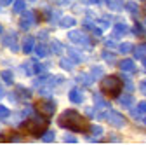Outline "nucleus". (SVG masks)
<instances>
[{
    "label": "nucleus",
    "instance_id": "obj_2",
    "mask_svg": "<svg viewBox=\"0 0 146 145\" xmlns=\"http://www.w3.org/2000/svg\"><path fill=\"white\" fill-rule=\"evenodd\" d=\"M47 126H49V121L45 115H31L30 119H25L21 122L23 131L33 136H42V133L47 130Z\"/></svg>",
    "mask_w": 146,
    "mask_h": 145
},
{
    "label": "nucleus",
    "instance_id": "obj_34",
    "mask_svg": "<svg viewBox=\"0 0 146 145\" xmlns=\"http://www.w3.org/2000/svg\"><path fill=\"white\" fill-rule=\"evenodd\" d=\"M33 61V74H36V75H38V74H44V72L47 70L42 63H38V61H36V60H31Z\"/></svg>",
    "mask_w": 146,
    "mask_h": 145
},
{
    "label": "nucleus",
    "instance_id": "obj_19",
    "mask_svg": "<svg viewBox=\"0 0 146 145\" xmlns=\"http://www.w3.org/2000/svg\"><path fill=\"white\" fill-rule=\"evenodd\" d=\"M77 82L82 84V86H85V87H90L92 82H94V79L90 77V74H84V72H82V74L77 75Z\"/></svg>",
    "mask_w": 146,
    "mask_h": 145
},
{
    "label": "nucleus",
    "instance_id": "obj_30",
    "mask_svg": "<svg viewBox=\"0 0 146 145\" xmlns=\"http://www.w3.org/2000/svg\"><path fill=\"white\" fill-rule=\"evenodd\" d=\"M132 47H134V46H132L131 42H122V44L117 46V51H118L120 54H129V52L132 51Z\"/></svg>",
    "mask_w": 146,
    "mask_h": 145
},
{
    "label": "nucleus",
    "instance_id": "obj_39",
    "mask_svg": "<svg viewBox=\"0 0 146 145\" xmlns=\"http://www.w3.org/2000/svg\"><path fill=\"white\" fill-rule=\"evenodd\" d=\"M122 79H123V82H125L127 89H129V93H132V91H134V84H132V81H131L129 77H122Z\"/></svg>",
    "mask_w": 146,
    "mask_h": 145
},
{
    "label": "nucleus",
    "instance_id": "obj_43",
    "mask_svg": "<svg viewBox=\"0 0 146 145\" xmlns=\"http://www.w3.org/2000/svg\"><path fill=\"white\" fill-rule=\"evenodd\" d=\"M139 91L146 96V79H143V81L139 82Z\"/></svg>",
    "mask_w": 146,
    "mask_h": 145
},
{
    "label": "nucleus",
    "instance_id": "obj_40",
    "mask_svg": "<svg viewBox=\"0 0 146 145\" xmlns=\"http://www.w3.org/2000/svg\"><path fill=\"white\" fill-rule=\"evenodd\" d=\"M85 114L89 117H96V107H87L85 108Z\"/></svg>",
    "mask_w": 146,
    "mask_h": 145
},
{
    "label": "nucleus",
    "instance_id": "obj_57",
    "mask_svg": "<svg viewBox=\"0 0 146 145\" xmlns=\"http://www.w3.org/2000/svg\"><path fill=\"white\" fill-rule=\"evenodd\" d=\"M0 11H2V7H0Z\"/></svg>",
    "mask_w": 146,
    "mask_h": 145
},
{
    "label": "nucleus",
    "instance_id": "obj_7",
    "mask_svg": "<svg viewBox=\"0 0 146 145\" xmlns=\"http://www.w3.org/2000/svg\"><path fill=\"white\" fill-rule=\"evenodd\" d=\"M35 23H36V21H35V14H33L31 11H26V9H25V11L21 12V17H19V28L26 32V30H30Z\"/></svg>",
    "mask_w": 146,
    "mask_h": 145
},
{
    "label": "nucleus",
    "instance_id": "obj_48",
    "mask_svg": "<svg viewBox=\"0 0 146 145\" xmlns=\"http://www.w3.org/2000/svg\"><path fill=\"white\" fill-rule=\"evenodd\" d=\"M87 142H89V143H98L99 138H96V136H87Z\"/></svg>",
    "mask_w": 146,
    "mask_h": 145
},
{
    "label": "nucleus",
    "instance_id": "obj_29",
    "mask_svg": "<svg viewBox=\"0 0 146 145\" xmlns=\"http://www.w3.org/2000/svg\"><path fill=\"white\" fill-rule=\"evenodd\" d=\"M49 79H50V75H47L45 72H44V74H38V75H36V79L33 81V86H35V87H40V86H44Z\"/></svg>",
    "mask_w": 146,
    "mask_h": 145
},
{
    "label": "nucleus",
    "instance_id": "obj_8",
    "mask_svg": "<svg viewBox=\"0 0 146 145\" xmlns=\"http://www.w3.org/2000/svg\"><path fill=\"white\" fill-rule=\"evenodd\" d=\"M2 44H4L5 47H9L12 52H19V46H17V35H16V32L5 33V37L2 39Z\"/></svg>",
    "mask_w": 146,
    "mask_h": 145
},
{
    "label": "nucleus",
    "instance_id": "obj_10",
    "mask_svg": "<svg viewBox=\"0 0 146 145\" xmlns=\"http://www.w3.org/2000/svg\"><path fill=\"white\" fill-rule=\"evenodd\" d=\"M117 103L120 107H125V108H131L132 103H134V95L132 93H123V95H118L117 96Z\"/></svg>",
    "mask_w": 146,
    "mask_h": 145
},
{
    "label": "nucleus",
    "instance_id": "obj_24",
    "mask_svg": "<svg viewBox=\"0 0 146 145\" xmlns=\"http://www.w3.org/2000/svg\"><path fill=\"white\" fill-rule=\"evenodd\" d=\"M25 9H26V0H14L12 2V11L16 14H21Z\"/></svg>",
    "mask_w": 146,
    "mask_h": 145
},
{
    "label": "nucleus",
    "instance_id": "obj_41",
    "mask_svg": "<svg viewBox=\"0 0 146 145\" xmlns=\"http://www.w3.org/2000/svg\"><path fill=\"white\" fill-rule=\"evenodd\" d=\"M132 32H134L136 35H143V33H144V30H143V26H141V23H136V26L132 28Z\"/></svg>",
    "mask_w": 146,
    "mask_h": 145
},
{
    "label": "nucleus",
    "instance_id": "obj_54",
    "mask_svg": "<svg viewBox=\"0 0 146 145\" xmlns=\"http://www.w3.org/2000/svg\"><path fill=\"white\" fill-rule=\"evenodd\" d=\"M0 142H4V136H2V135H0Z\"/></svg>",
    "mask_w": 146,
    "mask_h": 145
},
{
    "label": "nucleus",
    "instance_id": "obj_31",
    "mask_svg": "<svg viewBox=\"0 0 146 145\" xmlns=\"http://www.w3.org/2000/svg\"><path fill=\"white\" fill-rule=\"evenodd\" d=\"M21 72H23L26 77H31L33 75V61H25L21 65Z\"/></svg>",
    "mask_w": 146,
    "mask_h": 145
},
{
    "label": "nucleus",
    "instance_id": "obj_17",
    "mask_svg": "<svg viewBox=\"0 0 146 145\" xmlns=\"http://www.w3.org/2000/svg\"><path fill=\"white\" fill-rule=\"evenodd\" d=\"M77 25V19L73 16H61L59 17V26L61 28H73Z\"/></svg>",
    "mask_w": 146,
    "mask_h": 145
},
{
    "label": "nucleus",
    "instance_id": "obj_55",
    "mask_svg": "<svg viewBox=\"0 0 146 145\" xmlns=\"http://www.w3.org/2000/svg\"><path fill=\"white\" fill-rule=\"evenodd\" d=\"M28 2H36V0H28Z\"/></svg>",
    "mask_w": 146,
    "mask_h": 145
},
{
    "label": "nucleus",
    "instance_id": "obj_56",
    "mask_svg": "<svg viewBox=\"0 0 146 145\" xmlns=\"http://www.w3.org/2000/svg\"><path fill=\"white\" fill-rule=\"evenodd\" d=\"M144 26H146V21H144Z\"/></svg>",
    "mask_w": 146,
    "mask_h": 145
},
{
    "label": "nucleus",
    "instance_id": "obj_28",
    "mask_svg": "<svg viewBox=\"0 0 146 145\" xmlns=\"http://www.w3.org/2000/svg\"><path fill=\"white\" fill-rule=\"evenodd\" d=\"M49 49H50L54 54H61V52L64 51V46H63L61 42H58V40H54V39H52V40H50V46H49Z\"/></svg>",
    "mask_w": 146,
    "mask_h": 145
},
{
    "label": "nucleus",
    "instance_id": "obj_11",
    "mask_svg": "<svg viewBox=\"0 0 146 145\" xmlns=\"http://www.w3.org/2000/svg\"><path fill=\"white\" fill-rule=\"evenodd\" d=\"M129 33V26H127L125 23H117L115 26H113V33H111V39H120V37H123V35H127Z\"/></svg>",
    "mask_w": 146,
    "mask_h": 145
},
{
    "label": "nucleus",
    "instance_id": "obj_51",
    "mask_svg": "<svg viewBox=\"0 0 146 145\" xmlns=\"http://www.w3.org/2000/svg\"><path fill=\"white\" fill-rule=\"evenodd\" d=\"M5 96V91H4V87H0V100H2Z\"/></svg>",
    "mask_w": 146,
    "mask_h": 145
},
{
    "label": "nucleus",
    "instance_id": "obj_6",
    "mask_svg": "<svg viewBox=\"0 0 146 145\" xmlns=\"http://www.w3.org/2000/svg\"><path fill=\"white\" fill-rule=\"evenodd\" d=\"M33 107L36 108V112L42 114V115H45V117H50L54 112H56V103H54L50 98H42V100L36 101Z\"/></svg>",
    "mask_w": 146,
    "mask_h": 145
},
{
    "label": "nucleus",
    "instance_id": "obj_4",
    "mask_svg": "<svg viewBox=\"0 0 146 145\" xmlns=\"http://www.w3.org/2000/svg\"><path fill=\"white\" fill-rule=\"evenodd\" d=\"M99 119H106L113 128H125L127 126V121L125 117L120 114V112H115V110H110V108H104V112L101 114H96Z\"/></svg>",
    "mask_w": 146,
    "mask_h": 145
},
{
    "label": "nucleus",
    "instance_id": "obj_23",
    "mask_svg": "<svg viewBox=\"0 0 146 145\" xmlns=\"http://www.w3.org/2000/svg\"><path fill=\"white\" fill-rule=\"evenodd\" d=\"M16 95L21 96V98H25V100H30L31 98V91H30L28 87H25V86H16Z\"/></svg>",
    "mask_w": 146,
    "mask_h": 145
},
{
    "label": "nucleus",
    "instance_id": "obj_36",
    "mask_svg": "<svg viewBox=\"0 0 146 145\" xmlns=\"http://www.w3.org/2000/svg\"><path fill=\"white\" fill-rule=\"evenodd\" d=\"M98 23H99V26L103 28V30H108L110 26H111V23H110V17H99V19H98Z\"/></svg>",
    "mask_w": 146,
    "mask_h": 145
},
{
    "label": "nucleus",
    "instance_id": "obj_52",
    "mask_svg": "<svg viewBox=\"0 0 146 145\" xmlns=\"http://www.w3.org/2000/svg\"><path fill=\"white\" fill-rule=\"evenodd\" d=\"M143 66H144V70H146V56L143 58Z\"/></svg>",
    "mask_w": 146,
    "mask_h": 145
},
{
    "label": "nucleus",
    "instance_id": "obj_14",
    "mask_svg": "<svg viewBox=\"0 0 146 145\" xmlns=\"http://www.w3.org/2000/svg\"><path fill=\"white\" fill-rule=\"evenodd\" d=\"M33 51H35V54H36L38 58H45L47 54H49V46H47L45 42H38V44L35 42V47H33Z\"/></svg>",
    "mask_w": 146,
    "mask_h": 145
},
{
    "label": "nucleus",
    "instance_id": "obj_47",
    "mask_svg": "<svg viewBox=\"0 0 146 145\" xmlns=\"http://www.w3.org/2000/svg\"><path fill=\"white\" fill-rule=\"evenodd\" d=\"M47 35H49V32H47V30H42V32L38 33V37H40L42 40H45V39H47Z\"/></svg>",
    "mask_w": 146,
    "mask_h": 145
},
{
    "label": "nucleus",
    "instance_id": "obj_25",
    "mask_svg": "<svg viewBox=\"0 0 146 145\" xmlns=\"http://www.w3.org/2000/svg\"><path fill=\"white\" fill-rule=\"evenodd\" d=\"M123 9H127L132 16H137L139 14V5L136 4V2H132V0H129V2H125L123 4Z\"/></svg>",
    "mask_w": 146,
    "mask_h": 145
},
{
    "label": "nucleus",
    "instance_id": "obj_42",
    "mask_svg": "<svg viewBox=\"0 0 146 145\" xmlns=\"http://www.w3.org/2000/svg\"><path fill=\"white\" fill-rule=\"evenodd\" d=\"M63 142H64V143H77L78 140H77L75 136H71V135H66V136L63 138Z\"/></svg>",
    "mask_w": 146,
    "mask_h": 145
},
{
    "label": "nucleus",
    "instance_id": "obj_38",
    "mask_svg": "<svg viewBox=\"0 0 146 145\" xmlns=\"http://www.w3.org/2000/svg\"><path fill=\"white\" fill-rule=\"evenodd\" d=\"M82 25H84V28H85V30H89V32L96 26V23H94V21H90V19H84V23H82Z\"/></svg>",
    "mask_w": 146,
    "mask_h": 145
},
{
    "label": "nucleus",
    "instance_id": "obj_27",
    "mask_svg": "<svg viewBox=\"0 0 146 145\" xmlns=\"http://www.w3.org/2000/svg\"><path fill=\"white\" fill-rule=\"evenodd\" d=\"M89 74H90V77H92L94 81H98V79H101L103 75H104V70H103V66H92V68H90V72H89Z\"/></svg>",
    "mask_w": 146,
    "mask_h": 145
},
{
    "label": "nucleus",
    "instance_id": "obj_9",
    "mask_svg": "<svg viewBox=\"0 0 146 145\" xmlns=\"http://www.w3.org/2000/svg\"><path fill=\"white\" fill-rule=\"evenodd\" d=\"M68 98H70L71 103L80 105V103H84L85 95H84V91H82L80 87H71V89H70V93H68Z\"/></svg>",
    "mask_w": 146,
    "mask_h": 145
},
{
    "label": "nucleus",
    "instance_id": "obj_45",
    "mask_svg": "<svg viewBox=\"0 0 146 145\" xmlns=\"http://www.w3.org/2000/svg\"><path fill=\"white\" fill-rule=\"evenodd\" d=\"M108 142H113V143H117V142H122V140H120V136H115V135H111V136H108Z\"/></svg>",
    "mask_w": 146,
    "mask_h": 145
},
{
    "label": "nucleus",
    "instance_id": "obj_21",
    "mask_svg": "<svg viewBox=\"0 0 146 145\" xmlns=\"http://www.w3.org/2000/svg\"><path fill=\"white\" fill-rule=\"evenodd\" d=\"M68 54H70V58L75 61V63H82V61H85V56L80 52V51H77V49H68Z\"/></svg>",
    "mask_w": 146,
    "mask_h": 145
},
{
    "label": "nucleus",
    "instance_id": "obj_44",
    "mask_svg": "<svg viewBox=\"0 0 146 145\" xmlns=\"http://www.w3.org/2000/svg\"><path fill=\"white\" fill-rule=\"evenodd\" d=\"M11 135H12V136H9V142H21V140H23L21 136H17L16 133H11Z\"/></svg>",
    "mask_w": 146,
    "mask_h": 145
},
{
    "label": "nucleus",
    "instance_id": "obj_49",
    "mask_svg": "<svg viewBox=\"0 0 146 145\" xmlns=\"http://www.w3.org/2000/svg\"><path fill=\"white\" fill-rule=\"evenodd\" d=\"M9 100H11L12 103H16V101H17V96H16L14 93H9Z\"/></svg>",
    "mask_w": 146,
    "mask_h": 145
},
{
    "label": "nucleus",
    "instance_id": "obj_26",
    "mask_svg": "<svg viewBox=\"0 0 146 145\" xmlns=\"http://www.w3.org/2000/svg\"><path fill=\"white\" fill-rule=\"evenodd\" d=\"M0 77H2V81L5 82V84H9V86H12L14 84V74L11 70H4V72H0Z\"/></svg>",
    "mask_w": 146,
    "mask_h": 145
},
{
    "label": "nucleus",
    "instance_id": "obj_15",
    "mask_svg": "<svg viewBox=\"0 0 146 145\" xmlns=\"http://www.w3.org/2000/svg\"><path fill=\"white\" fill-rule=\"evenodd\" d=\"M101 4L108 5V9H111L115 12H120L123 9V2H122V0H101Z\"/></svg>",
    "mask_w": 146,
    "mask_h": 145
},
{
    "label": "nucleus",
    "instance_id": "obj_46",
    "mask_svg": "<svg viewBox=\"0 0 146 145\" xmlns=\"http://www.w3.org/2000/svg\"><path fill=\"white\" fill-rule=\"evenodd\" d=\"M84 2L89 5H98V4H101V0H84Z\"/></svg>",
    "mask_w": 146,
    "mask_h": 145
},
{
    "label": "nucleus",
    "instance_id": "obj_12",
    "mask_svg": "<svg viewBox=\"0 0 146 145\" xmlns=\"http://www.w3.org/2000/svg\"><path fill=\"white\" fill-rule=\"evenodd\" d=\"M33 47H35V37H31V35H28V37H25L23 39V42H21V51L25 52V54H30V52H33Z\"/></svg>",
    "mask_w": 146,
    "mask_h": 145
},
{
    "label": "nucleus",
    "instance_id": "obj_3",
    "mask_svg": "<svg viewBox=\"0 0 146 145\" xmlns=\"http://www.w3.org/2000/svg\"><path fill=\"white\" fill-rule=\"evenodd\" d=\"M101 93L104 95H110V96H118V93L122 91V86L123 82L120 81V77L117 75H103L101 77Z\"/></svg>",
    "mask_w": 146,
    "mask_h": 145
},
{
    "label": "nucleus",
    "instance_id": "obj_32",
    "mask_svg": "<svg viewBox=\"0 0 146 145\" xmlns=\"http://www.w3.org/2000/svg\"><path fill=\"white\" fill-rule=\"evenodd\" d=\"M40 138H42L44 143H50V142H54V138H56V133H54L52 130H45Z\"/></svg>",
    "mask_w": 146,
    "mask_h": 145
},
{
    "label": "nucleus",
    "instance_id": "obj_50",
    "mask_svg": "<svg viewBox=\"0 0 146 145\" xmlns=\"http://www.w3.org/2000/svg\"><path fill=\"white\" fill-rule=\"evenodd\" d=\"M14 2V0H0V4H2V5H11Z\"/></svg>",
    "mask_w": 146,
    "mask_h": 145
},
{
    "label": "nucleus",
    "instance_id": "obj_18",
    "mask_svg": "<svg viewBox=\"0 0 146 145\" xmlns=\"http://www.w3.org/2000/svg\"><path fill=\"white\" fill-rule=\"evenodd\" d=\"M131 52L134 54V60H143V58L146 56V44H137V46H134Z\"/></svg>",
    "mask_w": 146,
    "mask_h": 145
},
{
    "label": "nucleus",
    "instance_id": "obj_33",
    "mask_svg": "<svg viewBox=\"0 0 146 145\" xmlns=\"http://www.w3.org/2000/svg\"><path fill=\"white\" fill-rule=\"evenodd\" d=\"M136 114H137V119H141L143 115H146V101H139V103H137Z\"/></svg>",
    "mask_w": 146,
    "mask_h": 145
},
{
    "label": "nucleus",
    "instance_id": "obj_20",
    "mask_svg": "<svg viewBox=\"0 0 146 145\" xmlns=\"http://www.w3.org/2000/svg\"><path fill=\"white\" fill-rule=\"evenodd\" d=\"M75 61H73L71 58H61L59 60V66L64 70V72H73V68H75Z\"/></svg>",
    "mask_w": 146,
    "mask_h": 145
},
{
    "label": "nucleus",
    "instance_id": "obj_37",
    "mask_svg": "<svg viewBox=\"0 0 146 145\" xmlns=\"http://www.w3.org/2000/svg\"><path fill=\"white\" fill-rule=\"evenodd\" d=\"M9 114H11V112H9V107L0 105V119H2V121H4V119H7V117H9Z\"/></svg>",
    "mask_w": 146,
    "mask_h": 145
},
{
    "label": "nucleus",
    "instance_id": "obj_35",
    "mask_svg": "<svg viewBox=\"0 0 146 145\" xmlns=\"http://www.w3.org/2000/svg\"><path fill=\"white\" fill-rule=\"evenodd\" d=\"M89 133H92L96 138H99L103 135V128H101V126H98V124H94V126H90V128H89Z\"/></svg>",
    "mask_w": 146,
    "mask_h": 145
},
{
    "label": "nucleus",
    "instance_id": "obj_53",
    "mask_svg": "<svg viewBox=\"0 0 146 145\" xmlns=\"http://www.w3.org/2000/svg\"><path fill=\"white\" fill-rule=\"evenodd\" d=\"M2 33H4V26H2V25H0V35H2Z\"/></svg>",
    "mask_w": 146,
    "mask_h": 145
},
{
    "label": "nucleus",
    "instance_id": "obj_16",
    "mask_svg": "<svg viewBox=\"0 0 146 145\" xmlns=\"http://www.w3.org/2000/svg\"><path fill=\"white\" fill-rule=\"evenodd\" d=\"M92 100H94V107L96 108H103V110H104V108H110V103L103 98L101 93H94L92 95Z\"/></svg>",
    "mask_w": 146,
    "mask_h": 145
},
{
    "label": "nucleus",
    "instance_id": "obj_5",
    "mask_svg": "<svg viewBox=\"0 0 146 145\" xmlns=\"http://www.w3.org/2000/svg\"><path fill=\"white\" fill-rule=\"evenodd\" d=\"M68 39L73 42V44H77V46H82V47H94V42H90V37H87V33L82 32V30H70L68 32Z\"/></svg>",
    "mask_w": 146,
    "mask_h": 145
},
{
    "label": "nucleus",
    "instance_id": "obj_13",
    "mask_svg": "<svg viewBox=\"0 0 146 145\" xmlns=\"http://www.w3.org/2000/svg\"><path fill=\"white\" fill-rule=\"evenodd\" d=\"M118 66H120V70H122V72H125V74H132V72L136 70L134 60H131V58H123V60H120Z\"/></svg>",
    "mask_w": 146,
    "mask_h": 145
},
{
    "label": "nucleus",
    "instance_id": "obj_1",
    "mask_svg": "<svg viewBox=\"0 0 146 145\" xmlns=\"http://www.w3.org/2000/svg\"><path fill=\"white\" fill-rule=\"evenodd\" d=\"M58 126L63 130H68V131H73V133H89V128H90V122L82 115L78 114L77 110H64L59 117H58Z\"/></svg>",
    "mask_w": 146,
    "mask_h": 145
},
{
    "label": "nucleus",
    "instance_id": "obj_22",
    "mask_svg": "<svg viewBox=\"0 0 146 145\" xmlns=\"http://www.w3.org/2000/svg\"><path fill=\"white\" fill-rule=\"evenodd\" d=\"M101 58H103L108 65H115V63H117V56H115L111 51H108V49H104V51L101 52Z\"/></svg>",
    "mask_w": 146,
    "mask_h": 145
}]
</instances>
